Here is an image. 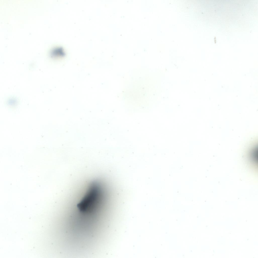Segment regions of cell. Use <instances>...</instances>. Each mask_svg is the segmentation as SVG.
I'll return each mask as SVG.
<instances>
[{"instance_id": "cell-1", "label": "cell", "mask_w": 258, "mask_h": 258, "mask_svg": "<svg viewBox=\"0 0 258 258\" xmlns=\"http://www.w3.org/2000/svg\"><path fill=\"white\" fill-rule=\"evenodd\" d=\"M102 190L99 183L94 181L91 182L83 198L77 204L82 212L91 210L98 203L102 195Z\"/></svg>"}]
</instances>
